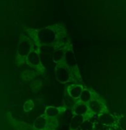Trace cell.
I'll list each match as a JSON object with an SVG mask.
<instances>
[{"label": "cell", "mask_w": 126, "mask_h": 130, "mask_svg": "<svg viewBox=\"0 0 126 130\" xmlns=\"http://www.w3.org/2000/svg\"><path fill=\"white\" fill-rule=\"evenodd\" d=\"M99 121L102 122L103 125H111L114 122V119L111 116L108 114H103L102 116H99Z\"/></svg>", "instance_id": "obj_1"}, {"label": "cell", "mask_w": 126, "mask_h": 130, "mask_svg": "<svg viewBox=\"0 0 126 130\" xmlns=\"http://www.w3.org/2000/svg\"><path fill=\"white\" fill-rule=\"evenodd\" d=\"M80 127L82 130H91L92 127V123L90 122L89 121H85V122L81 123Z\"/></svg>", "instance_id": "obj_2"}]
</instances>
